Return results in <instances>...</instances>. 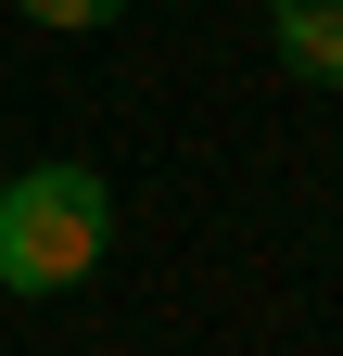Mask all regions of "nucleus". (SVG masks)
I'll list each match as a JSON object with an SVG mask.
<instances>
[{
  "label": "nucleus",
  "instance_id": "1",
  "mask_svg": "<svg viewBox=\"0 0 343 356\" xmlns=\"http://www.w3.org/2000/svg\"><path fill=\"white\" fill-rule=\"evenodd\" d=\"M115 242V191L90 165H26L0 191V280L13 293H76Z\"/></svg>",
  "mask_w": 343,
  "mask_h": 356
},
{
  "label": "nucleus",
  "instance_id": "3",
  "mask_svg": "<svg viewBox=\"0 0 343 356\" xmlns=\"http://www.w3.org/2000/svg\"><path fill=\"white\" fill-rule=\"evenodd\" d=\"M13 13H38V26H115L127 0H13Z\"/></svg>",
  "mask_w": 343,
  "mask_h": 356
},
{
  "label": "nucleus",
  "instance_id": "2",
  "mask_svg": "<svg viewBox=\"0 0 343 356\" xmlns=\"http://www.w3.org/2000/svg\"><path fill=\"white\" fill-rule=\"evenodd\" d=\"M267 38L306 89H343V0H267Z\"/></svg>",
  "mask_w": 343,
  "mask_h": 356
}]
</instances>
